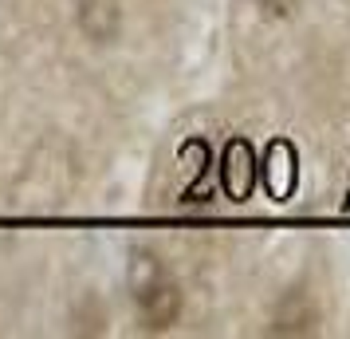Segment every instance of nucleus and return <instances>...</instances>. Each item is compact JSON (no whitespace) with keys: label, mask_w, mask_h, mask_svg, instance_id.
I'll list each match as a JSON object with an SVG mask.
<instances>
[{"label":"nucleus","mask_w":350,"mask_h":339,"mask_svg":"<svg viewBox=\"0 0 350 339\" xmlns=\"http://www.w3.org/2000/svg\"><path fill=\"white\" fill-rule=\"evenodd\" d=\"M134 300H138L146 327H154V331L174 327L181 316V288L161 273V264L154 257L134 260Z\"/></svg>","instance_id":"obj_1"},{"label":"nucleus","mask_w":350,"mask_h":339,"mask_svg":"<svg viewBox=\"0 0 350 339\" xmlns=\"http://www.w3.org/2000/svg\"><path fill=\"white\" fill-rule=\"evenodd\" d=\"M264 181H268L275 201L291 197V190H295V150H291V142H271L268 162H264Z\"/></svg>","instance_id":"obj_4"},{"label":"nucleus","mask_w":350,"mask_h":339,"mask_svg":"<svg viewBox=\"0 0 350 339\" xmlns=\"http://www.w3.org/2000/svg\"><path fill=\"white\" fill-rule=\"evenodd\" d=\"M79 28L98 44H107L122 28V8L118 0H79Z\"/></svg>","instance_id":"obj_3"},{"label":"nucleus","mask_w":350,"mask_h":339,"mask_svg":"<svg viewBox=\"0 0 350 339\" xmlns=\"http://www.w3.org/2000/svg\"><path fill=\"white\" fill-rule=\"evenodd\" d=\"M256 150L248 138H232L221 154V186L232 201H248L256 190Z\"/></svg>","instance_id":"obj_2"}]
</instances>
